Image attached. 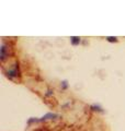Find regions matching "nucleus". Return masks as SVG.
Returning <instances> with one entry per match:
<instances>
[{"instance_id": "f257e3e1", "label": "nucleus", "mask_w": 125, "mask_h": 131, "mask_svg": "<svg viewBox=\"0 0 125 131\" xmlns=\"http://www.w3.org/2000/svg\"><path fill=\"white\" fill-rule=\"evenodd\" d=\"M55 117H57V115L52 114V113H48V114L45 115V116L42 117L41 119H39V121H43V120H46V119H52V118H55Z\"/></svg>"}, {"instance_id": "f03ea898", "label": "nucleus", "mask_w": 125, "mask_h": 131, "mask_svg": "<svg viewBox=\"0 0 125 131\" xmlns=\"http://www.w3.org/2000/svg\"><path fill=\"white\" fill-rule=\"evenodd\" d=\"M70 43H72V45H74V46L79 45V43H80V37H78V36H72V37H70Z\"/></svg>"}, {"instance_id": "7ed1b4c3", "label": "nucleus", "mask_w": 125, "mask_h": 131, "mask_svg": "<svg viewBox=\"0 0 125 131\" xmlns=\"http://www.w3.org/2000/svg\"><path fill=\"white\" fill-rule=\"evenodd\" d=\"M8 77H10V78L18 77V70H16V69H12V70H9V71H8Z\"/></svg>"}, {"instance_id": "20e7f679", "label": "nucleus", "mask_w": 125, "mask_h": 131, "mask_svg": "<svg viewBox=\"0 0 125 131\" xmlns=\"http://www.w3.org/2000/svg\"><path fill=\"white\" fill-rule=\"evenodd\" d=\"M106 40H108V42H110V43H116V42H118V37H113V36H108Z\"/></svg>"}, {"instance_id": "39448f33", "label": "nucleus", "mask_w": 125, "mask_h": 131, "mask_svg": "<svg viewBox=\"0 0 125 131\" xmlns=\"http://www.w3.org/2000/svg\"><path fill=\"white\" fill-rule=\"evenodd\" d=\"M91 108H92L93 110H98V112H103L102 108L100 107V106H98V105H92L91 106Z\"/></svg>"}, {"instance_id": "423d86ee", "label": "nucleus", "mask_w": 125, "mask_h": 131, "mask_svg": "<svg viewBox=\"0 0 125 131\" xmlns=\"http://www.w3.org/2000/svg\"><path fill=\"white\" fill-rule=\"evenodd\" d=\"M61 88L64 89V90H66L68 88V83H67V81H62L61 82Z\"/></svg>"}, {"instance_id": "0eeeda50", "label": "nucleus", "mask_w": 125, "mask_h": 131, "mask_svg": "<svg viewBox=\"0 0 125 131\" xmlns=\"http://www.w3.org/2000/svg\"><path fill=\"white\" fill-rule=\"evenodd\" d=\"M51 95H53V91L52 90H48L47 93H46V96H51Z\"/></svg>"}]
</instances>
